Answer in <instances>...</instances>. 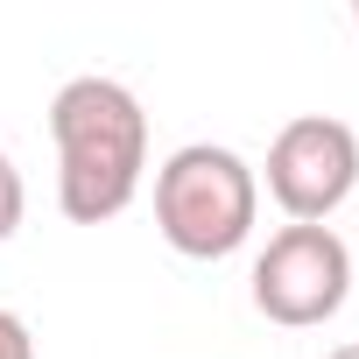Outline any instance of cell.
<instances>
[{"label": "cell", "mask_w": 359, "mask_h": 359, "mask_svg": "<svg viewBox=\"0 0 359 359\" xmlns=\"http://www.w3.org/2000/svg\"><path fill=\"white\" fill-rule=\"evenodd\" d=\"M352 22H359V15H352Z\"/></svg>", "instance_id": "cell-8"}, {"label": "cell", "mask_w": 359, "mask_h": 359, "mask_svg": "<svg viewBox=\"0 0 359 359\" xmlns=\"http://www.w3.org/2000/svg\"><path fill=\"white\" fill-rule=\"evenodd\" d=\"M324 359H359V338H352V345H338V352H324Z\"/></svg>", "instance_id": "cell-7"}, {"label": "cell", "mask_w": 359, "mask_h": 359, "mask_svg": "<svg viewBox=\"0 0 359 359\" xmlns=\"http://www.w3.org/2000/svg\"><path fill=\"white\" fill-rule=\"evenodd\" d=\"M0 359H36V331H29V317L8 310V303H0Z\"/></svg>", "instance_id": "cell-6"}, {"label": "cell", "mask_w": 359, "mask_h": 359, "mask_svg": "<svg viewBox=\"0 0 359 359\" xmlns=\"http://www.w3.org/2000/svg\"><path fill=\"white\" fill-rule=\"evenodd\" d=\"M22 212H29L22 169H15V155H8V148H0V240H15V233H22Z\"/></svg>", "instance_id": "cell-5"}, {"label": "cell", "mask_w": 359, "mask_h": 359, "mask_svg": "<svg viewBox=\"0 0 359 359\" xmlns=\"http://www.w3.org/2000/svg\"><path fill=\"white\" fill-rule=\"evenodd\" d=\"M352 296V247L331 226H282L254 261V310L282 331L338 317Z\"/></svg>", "instance_id": "cell-3"}, {"label": "cell", "mask_w": 359, "mask_h": 359, "mask_svg": "<svg viewBox=\"0 0 359 359\" xmlns=\"http://www.w3.org/2000/svg\"><path fill=\"white\" fill-rule=\"evenodd\" d=\"M359 191V134L331 113H296L268 141V198L289 212V226H324Z\"/></svg>", "instance_id": "cell-4"}, {"label": "cell", "mask_w": 359, "mask_h": 359, "mask_svg": "<svg viewBox=\"0 0 359 359\" xmlns=\"http://www.w3.org/2000/svg\"><path fill=\"white\" fill-rule=\"evenodd\" d=\"M57 205L71 226H106L134 205L148 169V113L120 78H71L50 99Z\"/></svg>", "instance_id": "cell-1"}, {"label": "cell", "mask_w": 359, "mask_h": 359, "mask_svg": "<svg viewBox=\"0 0 359 359\" xmlns=\"http://www.w3.org/2000/svg\"><path fill=\"white\" fill-rule=\"evenodd\" d=\"M261 176L219 141H191L155 169V226L184 261H226L254 240Z\"/></svg>", "instance_id": "cell-2"}]
</instances>
